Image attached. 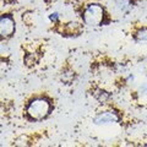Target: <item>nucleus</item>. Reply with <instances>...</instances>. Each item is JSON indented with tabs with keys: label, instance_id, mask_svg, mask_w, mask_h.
<instances>
[{
	"label": "nucleus",
	"instance_id": "1",
	"mask_svg": "<svg viewBox=\"0 0 147 147\" xmlns=\"http://www.w3.org/2000/svg\"><path fill=\"white\" fill-rule=\"evenodd\" d=\"M49 112H50V104L47 99L43 98L32 100L28 104V107H27V113L34 120H40V119L45 118L49 114Z\"/></svg>",
	"mask_w": 147,
	"mask_h": 147
},
{
	"label": "nucleus",
	"instance_id": "2",
	"mask_svg": "<svg viewBox=\"0 0 147 147\" xmlns=\"http://www.w3.org/2000/svg\"><path fill=\"white\" fill-rule=\"evenodd\" d=\"M104 17L103 7L98 4H92L84 12V21L88 26H98L102 24Z\"/></svg>",
	"mask_w": 147,
	"mask_h": 147
},
{
	"label": "nucleus",
	"instance_id": "3",
	"mask_svg": "<svg viewBox=\"0 0 147 147\" xmlns=\"http://www.w3.org/2000/svg\"><path fill=\"white\" fill-rule=\"evenodd\" d=\"M93 124L96 125H109V124H117L119 121V115L115 112H104L93 118Z\"/></svg>",
	"mask_w": 147,
	"mask_h": 147
},
{
	"label": "nucleus",
	"instance_id": "4",
	"mask_svg": "<svg viewBox=\"0 0 147 147\" xmlns=\"http://www.w3.org/2000/svg\"><path fill=\"white\" fill-rule=\"evenodd\" d=\"M0 28H1V36L9 37L15 31V21L12 20L11 16L4 15L0 20Z\"/></svg>",
	"mask_w": 147,
	"mask_h": 147
},
{
	"label": "nucleus",
	"instance_id": "5",
	"mask_svg": "<svg viewBox=\"0 0 147 147\" xmlns=\"http://www.w3.org/2000/svg\"><path fill=\"white\" fill-rule=\"evenodd\" d=\"M114 5H115L117 10H119L120 12H127L132 6L130 0H115Z\"/></svg>",
	"mask_w": 147,
	"mask_h": 147
},
{
	"label": "nucleus",
	"instance_id": "6",
	"mask_svg": "<svg viewBox=\"0 0 147 147\" xmlns=\"http://www.w3.org/2000/svg\"><path fill=\"white\" fill-rule=\"evenodd\" d=\"M136 39L139 42H147V28H142L136 33Z\"/></svg>",
	"mask_w": 147,
	"mask_h": 147
},
{
	"label": "nucleus",
	"instance_id": "7",
	"mask_svg": "<svg viewBox=\"0 0 147 147\" xmlns=\"http://www.w3.org/2000/svg\"><path fill=\"white\" fill-rule=\"evenodd\" d=\"M96 98H97L99 102H104V100H107L109 98V94L107 93V92L104 91H97V93H96Z\"/></svg>",
	"mask_w": 147,
	"mask_h": 147
},
{
	"label": "nucleus",
	"instance_id": "8",
	"mask_svg": "<svg viewBox=\"0 0 147 147\" xmlns=\"http://www.w3.org/2000/svg\"><path fill=\"white\" fill-rule=\"evenodd\" d=\"M140 94L142 96V97H146V96H147V84H145V85L141 86V88H140Z\"/></svg>",
	"mask_w": 147,
	"mask_h": 147
},
{
	"label": "nucleus",
	"instance_id": "9",
	"mask_svg": "<svg viewBox=\"0 0 147 147\" xmlns=\"http://www.w3.org/2000/svg\"><path fill=\"white\" fill-rule=\"evenodd\" d=\"M58 18H59V15L57 12L55 13H52V15H50V20L52 21H58Z\"/></svg>",
	"mask_w": 147,
	"mask_h": 147
}]
</instances>
